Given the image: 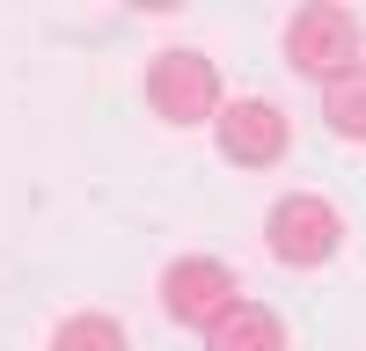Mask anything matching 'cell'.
Listing matches in <instances>:
<instances>
[{
  "label": "cell",
  "instance_id": "cell-1",
  "mask_svg": "<svg viewBox=\"0 0 366 351\" xmlns=\"http://www.w3.org/2000/svg\"><path fill=\"white\" fill-rule=\"evenodd\" d=\"M147 110L162 117V125H212L220 117V73H212V58L191 51V44H169L147 58Z\"/></svg>",
  "mask_w": 366,
  "mask_h": 351
},
{
  "label": "cell",
  "instance_id": "cell-2",
  "mask_svg": "<svg viewBox=\"0 0 366 351\" xmlns=\"http://www.w3.org/2000/svg\"><path fill=\"white\" fill-rule=\"evenodd\" d=\"M264 249L286 271H315V263H330L345 249V213L330 198H315V190H293V198H279L264 213Z\"/></svg>",
  "mask_w": 366,
  "mask_h": 351
},
{
  "label": "cell",
  "instance_id": "cell-3",
  "mask_svg": "<svg viewBox=\"0 0 366 351\" xmlns=\"http://www.w3.org/2000/svg\"><path fill=\"white\" fill-rule=\"evenodd\" d=\"M359 44H366V29L352 8H337V0H308L293 22H286V66L293 73H308V81H337L359 66Z\"/></svg>",
  "mask_w": 366,
  "mask_h": 351
},
{
  "label": "cell",
  "instance_id": "cell-4",
  "mask_svg": "<svg viewBox=\"0 0 366 351\" xmlns=\"http://www.w3.org/2000/svg\"><path fill=\"white\" fill-rule=\"evenodd\" d=\"M234 300H242V278L220 256H176L162 271V315L176 330H212L220 315H234Z\"/></svg>",
  "mask_w": 366,
  "mask_h": 351
},
{
  "label": "cell",
  "instance_id": "cell-5",
  "mask_svg": "<svg viewBox=\"0 0 366 351\" xmlns=\"http://www.w3.org/2000/svg\"><path fill=\"white\" fill-rule=\"evenodd\" d=\"M212 146H220V161H234V168H279L286 146H293V125H286V110L271 96H234L212 117Z\"/></svg>",
  "mask_w": 366,
  "mask_h": 351
},
{
  "label": "cell",
  "instance_id": "cell-6",
  "mask_svg": "<svg viewBox=\"0 0 366 351\" xmlns=\"http://www.w3.org/2000/svg\"><path fill=\"white\" fill-rule=\"evenodd\" d=\"M205 351H293L286 344V322L257 307V300H234V315H220L205 330Z\"/></svg>",
  "mask_w": 366,
  "mask_h": 351
},
{
  "label": "cell",
  "instance_id": "cell-7",
  "mask_svg": "<svg viewBox=\"0 0 366 351\" xmlns=\"http://www.w3.org/2000/svg\"><path fill=\"white\" fill-rule=\"evenodd\" d=\"M322 125L337 139H352V146H366V66L322 81Z\"/></svg>",
  "mask_w": 366,
  "mask_h": 351
},
{
  "label": "cell",
  "instance_id": "cell-8",
  "mask_svg": "<svg viewBox=\"0 0 366 351\" xmlns=\"http://www.w3.org/2000/svg\"><path fill=\"white\" fill-rule=\"evenodd\" d=\"M51 351H132V337H125V322H110V315H66L51 330Z\"/></svg>",
  "mask_w": 366,
  "mask_h": 351
}]
</instances>
